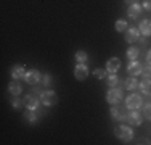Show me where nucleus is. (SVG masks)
I'll list each match as a JSON object with an SVG mask.
<instances>
[{
    "instance_id": "nucleus-29",
    "label": "nucleus",
    "mask_w": 151,
    "mask_h": 145,
    "mask_svg": "<svg viewBox=\"0 0 151 145\" xmlns=\"http://www.w3.org/2000/svg\"><path fill=\"white\" fill-rule=\"evenodd\" d=\"M143 8L151 12V0H143Z\"/></svg>"
},
{
    "instance_id": "nucleus-6",
    "label": "nucleus",
    "mask_w": 151,
    "mask_h": 145,
    "mask_svg": "<svg viewBox=\"0 0 151 145\" xmlns=\"http://www.w3.org/2000/svg\"><path fill=\"white\" fill-rule=\"evenodd\" d=\"M24 107L27 110H37L39 108V97L35 94H27L24 97Z\"/></svg>"
},
{
    "instance_id": "nucleus-1",
    "label": "nucleus",
    "mask_w": 151,
    "mask_h": 145,
    "mask_svg": "<svg viewBox=\"0 0 151 145\" xmlns=\"http://www.w3.org/2000/svg\"><path fill=\"white\" fill-rule=\"evenodd\" d=\"M114 136L117 139L124 140V142H129V140L134 139V130H132L130 126H125V124H121L114 129Z\"/></svg>"
},
{
    "instance_id": "nucleus-3",
    "label": "nucleus",
    "mask_w": 151,
    "mask_h": 145,
    "mask_svg": "<svg viewBox=\"0 0 151 145\" xmlns=\"http://www.w3.org/2000/svg\"><path fill=\"white\" fill-rule=\"evenodd\" d=\"M142 103H143V100L138 94H130V95L125 99V107H127L129 110H138V108L142 107Z\"/></svg>"
},
{
    "instance_id": "nucleus-16",
    "label": "nucleus",
    "mask_w": 151,
    "mask_h": 145,
    "mask_svg": "<svg viewBox=\"0 0 151 145\" xmlns=\"http://www.w3.org/2000/svg\"><path fill=\"white\" fill-rule=\"evenodd\" d=\"M124 86H125V89H127V90H138V87H140V82L137 81V79L134 78V76H132V78L125 79Z\"/></svg>"
},
{
    "instance_id": "nucleus-25",
    "label": "nucleus",
    "mask_w": 151,
    "mask_h": 145,
    "mask_svg": "<svg viewBox=\"0 0 151 145\" xmlns=\"http://www.w3.org/2000/svg\"><path fill=\"white\" fill-rule=\"evenodd\" d=\"M142 74H143V78H151V65L150 63H146L145 66H143Z\"/></svg>"
},
{
    "instance_id": "nucleus-2",
    "label": "nucleus",
    "mask_w": 151,
    "mask_h": 145,
    "mask_svg": "<svg viewBox=\"0 0 151 145\" xmlns=\"http://www.w3.org/2000/svg\"><path fill=\"white\" fill-rule=\"evenodd\" d=\"M122 97H124V94H122L121 89L111 87V90H108V94H106V102L109 105H117V103H121Z\"/></svg>"
},
{
    "instance_id": "nucleus-13",
    "label": "nucleus",
    "mask_w": 151,
    "mask_h": 145,
    "mask_svg": "<svg viewBox=\"0 0 151 145\" xmlns=\"http://www.w3.org/2000/svg\"><path fill=\"white\" fill-rule=\"evenodd\" d=\"M26 76V70H24V65H15L12 68V78L13 79H21Z\"/></svg>"
},
{
    "instance_id": "nucleus-17",
    "label": "nucleus",
    "mask_w": 151,
    "mask_h": 145,
    "mask_svg": "<svg viewBox=\"0 0 151 145\" xmlns=\"http://www.w3.org/2000/svg\"><path fill=\"white\" fill-rule=\"evenodd\" d=\"M8 90H10L12 95H19L21 90H23V87H21V84L18 82V79H15L13 82H10V84H8Z\"/></svg>"
},
{
    "instance_id": "nucleus-11",
    "label": "nucleus",
    "mask_w": 151,
    "mask_h": 145,
    "mask_svg": "<svg viewBox=\"0 0 151 145\" xmlns=\"http://www.w3.org/2000/svg\"><path fill=\"white\" fill-rule=\"evenodd\" d=\"M142 70H143L142 65H140L137 60H132L130 65H129V68H127V72H129L130 76H134V78H137V76L142 74Z\"/></svg>"
},
{
    "instance_id": "nucleus-14",
    "label": "nucleus",
    "mask_w": 151,
    "mask_h": 145,
    "mask_svg": "<svg viewBox=\"0 0 151 145\" xmlns=\"http://www.w3.org/2000/svg\"><path fill=\"white\" fill-rule=\"evenodd\" d=\"M138 29H140V34L146 36V37L151 36V20H143L142 23H140Z\"/></svg>"
},
{
    "instance_id": "nucleus-20",
    "label": "nucleus",
    "mask_w": 151,
    "mask_h": 145,
    "mask_svg": "<svg viewBox=\"0 0 151 145\" xmlns=\"http://www.w3.org/2000/svg\"><path fill=\"white\" fill-rule=\"evenodd\" d=\"M127 57H129V60H138L140 49L138 47H130V49L127 50Z\"/></svg>"
},
{
    "instance_id": "nucleus-10",
    "label": "nucleus",
    "mask_w": 151,
    "mask_h": 145,
    "mask_svg": "<svg viewBox=\"0 0 151 145\" xmlns=\"http://www.w3.org/2000/svg\"><path fill=\"white\" fill-rule=\"evenodd\" d=\"M140 39V29L138 28H129L125 31V42L129 44H134L135 41Z\"/></svg>"
},
{
    "instance_id": "nucleus-8",
    "label": "nucleus",
    "mask_w": 151,
    "mask_h": 145,
    "mask_svg": "<svg viewBox=\"0 0 151 145\" xmlns=\"http://www.w3.org/2000/svg\"><path fill=\"white\" fill-rule=\"evenodd\" d=\"M24 81L31 86H35L37 82H40V72L37 70H29L26 71V76H24Z\"/></svg>"
},
{
    "instance_id": "nucleus-12",
    "label": "nucleus",
    "mask_w": 151,
    "mask_h": 145,
    "mask_svg": "<svg viewBox=\"0 0 151 145\" xmlns=\"http://www.w3.org/2000/svg\"><path fill=\"white\" fill-rule=\"evenodd\" d=\"M119 68H121V60L117 57H113V58H109V60L106 61V71L117 72V71H119Z\"/></svg>"
},
{
    "instance_id": "nucleus-26",
    "label": "nucleus",
    "mask_w": 151,
    "mask_h": 145,
    "mask_svg": "<svg viewBox=\"0 0 151 145\" xmlns=\"http://www.w3.org/2000/svg\"><path fill=\"white\" fill-rule=\"evenodd\" d=\"M143 115H145L146 119H150V121H151V103L145 105V108H143Z\"/></svg>"
},
{
    "instance_id": "nucleus-9",
    "label": "nucleus",
    "mask_w": 151,
    "mask_h": 145,
    "mask_svg": "<svg viewBox=\"0 0 151 145\" xmlns=\"http://www.w3.org/2000/svg\"><path fill=\"white\" fill-rule=\"evenodd\" d=\"M74 76L79 79V81H84L88 76V66L85 63H79L77 66L74 68Z\"/></svg>"
},
{
    "instance_id": "nucleus-21",
    "label": "nucleus",
    "mask_w": 151,
    "mask_h": 145,
    "mask_svg": "<svg viewBox=\"0 0 151 145\" xmlns=\"http://www.w3.org/2000/svg\"><path fill=\"white\" fill-rule=\"evenodd\" d=\"M76 60H77L79 63H85V61L88 60V55H87V52H84V50H79V52L76 53Z\"/></svg>"
},
{
    "instance_id": "nucleus-24",
    "label": "nucleus",
    "mask_w": 151,
    "mask_h": 145,
    "mask_svg": "<svg viewBox=\"0 0 151 145\" xmlns=\"http://www.w3.org/2000/svg\"><path fill=\"white\" fill-rule=\"evenodd\" d=\"M93 76H95V78H98V79L106 78V70H101V68H96V70L93 71Z\"/></svg>"
},
{
    "instance_id": "nucleus-18",
    "label": "nucleus",
    "mask_w": 151,
    "mask_h": 145,
    "mask_svg": "<svg viewBox=\"0 0 151 145\" xmlns=\"http://www.w3.org/2000/svg\"><path fill=\"white\" fill-rule=\"evenodd\" d=\"M140 90H142L145 95H151V79L150 78H145L140 82Z\"/></svg>"
},
{
    "instance_id": "nucleus-4",
    "label": "nucleus",
    "mask_w": 151,
    "mask_h": 145,
    "mask_svg": "<svg viewBox=\"0 0 151 145\" xmlns=\"http://www.w3.org/2000/svg\"><path fill=\"white\" fill-rule=\"evenodd\" d=\"M127 107H121L119 103L117 105H111V116L117 121H125L127 119V111H125Z\"/></svg>"
},
{
    "instance_id": "nucleus-7",
    "label": "nucleus",
    "mask_w": 151,
    "mask_h": 145,
    "mask_svg": "<svg viewBox=\"0 0 151 145\" xmlns=\"http://www.w3.org/2000/svg\"><path fill=\"white\" fill-rule=\"evenodd\" d=\"M142 121H143V118H142V115L138 113V110H130L127 113V123L130 126H140Z\"/></svg>"
},
{
    "instance_id": "nucleus-19",
    "label": "nucleus",
    "mask_w": 151,
    "mask_h": 145,
    "mask_svg": "<svg viewBox=\"0 0 151 145\" xmlns=\"http://www.w3.org/2000/svg\"><path fill=\"white\" fill-rule=\"evenodd\" d=\"M106 82L109 87H116L119 84V78H117L116 72H109V76H106Z\"/></svg>"
},
{
    "instance_id": "nucleus-23",
    "label": "nucleus",
    "mask_w": 151,
    "mask_h": 145,
    "mask_svg": "<svg viewBox=\"0 0 151 145\" xmlns=\"http://www.w3.org/2000/svg\"><path fill=\"white\" fill-rule=\"evenodd\" d=\"M35 111H37V110H29V111L26 113V119H27L29 123H35V121H37V116H35Z\"/></svg>"
},
{
    "instance_id": "nucleus-5",
    "label": "nucleus",
    "mask_w": 151,
    "mask_h": 145,
    "mask_svg": "<svg viewBox=\"0 0 151 145\" xmlns=\"http://www.w3.org/2000/svg\"><path fill=\"white\" fill-rule=\"evenodd\" d=\"M40 102L45 105V107H52V105H55L56 102H58V95H56L53 90H45V92H42V95H40Z\"/></svg>"
},
{
    "instance_id": "nucleus-28",
    "label": "nucleus",
    "mask_w": 151,
    "mask_h": 145,
    "mask_svg": "<svg viewBox=\"0 0 151 145\" xmlns=\"http://www.w3.org/2000/svg\"><path fill=\"white\" fill-rule=\"evenodd\" d=\"M42 82H44L45 86H48L50 82H52V76H50V74H45V76H44V79H42Z\"/></svg>"
},
{
    "instance_id": "nucleus-31",
    "label": "nucleus",
    "mask_w": 151,
    "mask_h": 145,
    "mask_svg": "<svg viewBox=\"0 0 151 145\" xmlns=\"http://www.w3.org/2000/svg\"><path fill=\"white\" fill-rule=\"evenodd\" d=\"M125 3H127V5H134V3H138V2H137V0H125Z\"/></svg>"
},
{
    "instance_id": "nucleus-27",
    "label": "nucleus",
    "mask_w": 151,
    "mask_h": 145,
    "mask_svg": "<svg viewBox=\"0 0 151 145\" xmlns=\"http://www.w3.org/2000/svg\"><path fill=\"white\" fill-rule=\"evenodd\" d=\"M23 105H24V99L21 100V99H18V95H16V99L13 100V108H15V110H19Z\"/></svg>"
},
{
    "instance_id": "nucleus-30",
    "label": "nucleus",
    "mask_w": 151,
    "mask_h": 145,
    "mask_svg": "<svg viewBox=\"0 0 151 145\" xmlns=\"http://www.w3.org/2000/svg\"><path fill=\"white\" fill-rule=\"evenodd\" d=\"M146 63H150V65H151V50H150L148 53H146Z\"/></svg>"
},
{
    "instance_id": "nucleus-22",
    "label": "nucleus",
    "mask_w": 151,
    "mask_h": 145,
    "mask_svg": "<svg viewBox=\"0 0 151 145\" xmlns=\"http://www.w3.org/2000/svg\"><path fill=\"white\" fill-rule=\"evenodd\" d=\"M116 31L117 32H124V31H127V23H125L124 20H117L116 21Z\"/></svg>"
},
{
    "instance_id": "nucleus-15",
    "label": "nucleus",
    "mask_w": 151,
    "mask_h": 145,
    "mask_svg": "<svg viewBox=\"0 0 151 145\" xmlns=\"http://www.w3.org/2000/svg\"><path fill=\"white\" fill-rule=\"evenodd\" d=\"M127 13H129V16L130 18H138V14L142 13V7L138 5V3H134V5H129V8H127Z\"/></svg>"
}]
</instances>
